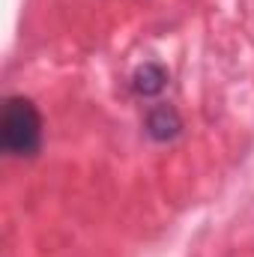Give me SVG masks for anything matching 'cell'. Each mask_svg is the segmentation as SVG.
<instances>
[{"instance_id": "obj_1", "label": "cell", "mask_w": 254, "mask_h": 257, "mask_svg": "<svg viewBox=\"0 0 254 257\" xmlns=\"http://www.w3.org/2000/svg\"><path fill=\"white\" fill-rule=\"evenodd\" d=\"M0 147L12 159H33L42 150V114L33 99L9 96L0 114Z\"/></svg>"}, {"instance_id": "obj_2", "label": "cell", "mask_w": 254, "mask_h": 257, "mask_svg": "<svg viewBox=\"0 0 254 257\" xmlns=\"http://www.w3.org/2000/svg\"><path fill=\"white\" fill-rule=\"evenodd\" d=\"M144 126H147V135L153 141L168 144V141L183 135V117H180V111L174 105H156V108H150Z\"/></svg>"}, {"instance_id": "obj_3", "label": "cell", "mask_w": 254, "mask_h": 257, "mask_svg": "<svg viewBox=\"0 0 254 257\" xmlns=\"http://www.w3.org/2000/svg\"><path fill=\"white\" fill-rule=\"evenodd\" d=\"M168 87V69L162 63H144L135 69L132 75V90L144 99H153V96H162Z\"/></svg>"}]
</instances>
